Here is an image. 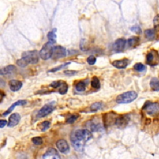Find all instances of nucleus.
Returning a JSON list of instances; mask_svg holds the SVG:
<instances>
[{
  "mask_svg": "<svg viewBox=\"0 0 159 159\" xmlns=\"http://www.w3.org/2000/svg\"><path fill=\"white\" fill-rule=\"evenodd\" d=\"M137 93L134 91H127L117 96L116 101L118 104L130 103L137 98Z\"/></svg>",
  "mask_w": 159,
  "mask_h": 159,
  "instance_id": "1",
  "label": "nucleus"
},
{
  "mask_svg": "<svg viewBox=\"0 0 159 159\" xmlns=\"http://www.w3.org/2000/svg\"><path fill=\"white\" fill-rule=\"evenodd\" d=\"M22 59L29 64H35L39 61V54L37 50L26 51L22 54Z\"/></svg>",
  "mask_w": 159,
  "mask_h": 159,
  "instance_id": "2",
  "label": "nucleus"
},
{
  "mask_svg": "<svg viewBox=\"0 0 159 159\" xmlns=\"http://www.w3.org/2000/svg\"><path fill=\"white\" fill-rule=\"evenodd\" d=\"M53 47L54 46L52 43L50 42L45 43L39 52L40 57L44 60H47L50 59L52 57Z\"/></svg>",
  "mask_w": 159,
  "mask_h": 159,
  "instance_id": "3",
  "label": "nucleus"
},
{
  "mask_svg": "<svg viewBox=\"0 0 159 159\" xmlns=\"http://www.w3.org/2000/svg\"><path fill=\"white\" fill-rule=\"evenodd\" d=\"M146 64L155 66L159 64V53L155 49H152L146 55Z\"/></svg>",
  "mask_w": 159,
  "mask_h": 159,
  "instance_id": "4",
  "label": "nucleus"
},
{
  "mask_svg": "<svg viewBox=\"0 0 159 159\" xmlns=\"http://www.w3.org/2000/svg\"><path fill=\"white\" fill-rule=\"evenodd\" d=\"M74 136L78 141L86 142L90 141L93 136L91 132L88 129H78L75 132Z\"/></svg>",
  "mask_w": 159,
  "mask_h": 159,
  "instance_id": "5",
  "label": "nucleus"
},
{
  "mask_svg": "<svg viewBox=\"0 0 159 159\" xmlns=\"http://www.w3.org/2000/svg\"><path fill=\"white\" fill-rule=\"evenodd\" d=\"M55 106L56 103L55 101L50 102L49 103L45 105L42 108L39 110L37 114V117H39V118H42V117H44L51 114L55 110Z\"/></svg>",
  "mask_w": 159,
  "mask_h": 159,
  "instance_id": "6",
  "label": "nucleus"
},
{
  "mask_svg": "<svg viewBox=\"0 0 159 159\" xmlns=\"http://www.w3.org/2000/svg\"><path fill=\"white\" fill-rule=\"evenodd\" d=\"M143 110H145L148 115L153 116L158 114H159V103H157V102L152 103V102L147 101L143 106Z\"/></svg>",
  "mask_w": 159,
  "mask_h": 159,
  "instance_id": "7",
  "label": "nucleus"
},
{
  "mask_svg": "<svg viewBox=\"0 0 159 159\" xmlns=\"http://www.w3.org/2000/svg\"><path fill=\"white\" fill-rule=\"evenodd\" d=\"M66 56V50L60 45L54 46L52 50V58L54 60H57L64 58Z\"/></svg>",
  "mask_w": 159,
  "mask_h": 159,
  "instance_id": "8",
  "label": "nucleus"
},
{
  "mask_svg": "<svg viewBox=\"0 0 159 159\" xmlns=\"http://www.w3.org/2000/svg\"><path fill=\"white\" fill-rule=\"evenodd\" d=\"M130 121V117L127 114H122L116 118L115 124L120 129L125 127Z\"/></svg>",
  "mask_w": 159,
  "mask_h": 159,
  "instance_id": "9",
  "label": "nucleus"
},
{
  "mask_svg": "<svg viewBox=\"0 0 159 159\" xmlns=\"http://www.w3.org/2000/svg\"><path fill=\"white\" fill-rule=\"evenodd\" d=\"M57 149L63 153H67L70 151V147L68 142L64 139H60L56 142Z\"/></svg>",
  "mask_w": 159,
  "mask_h": 159,
  "instance_id": "10",
  "label": "nucleus"
},
{
  "mask_svg": "<svg viewBox=\"0 0 159 159\" xmlns=\"http://www.w3.org/2000/svg\"><path fill=\"white\" fill-rule=\"evenodd\" d=\"M126 44V40L125 39H122V38L117 39L114 42L113 46H112L114 52L117 53L122 52L125 48Z\"/></svg>",
  "mask_w": 159,
  "mask_h": 159,
  "instance_id": "11",
  "label": "nucleus"
},
{
  "mask_svg": "<svg viewBox=\"0 0 159 159\" xmlns=\"http://www.w3.org/2000/svg\"><path fill=\"white\" fill-rule=\"evenodd\" d=\"M20 120V116L18 113H13L9 117V121L8 122V126L12 127L16 126L19 124Z\"/></svg>",
  "mask_w": 159,
  "mask_h": 159,
  "instance_id": "12",
  "label": "nucleus"
},
{
  "mask_svg": "<svg viewBox=\"0 0 159 159\" xmlns=\"http://www.w3.org/2000/svg\"><path fill=\"white\" fill-rule=\"evenodd\" d=\"M129 60L127 59H124L119 60H114V61H112V65L117 69H123L127 67L128 64H129Z\"/></svg>",
  "mask_w": 159,
  "mask_h": 159,
  "instance_id": "13",
  "label": "nucleus"
},
{
  "mask_svg": "<svg viewBox=\"0 0 159 159\" xmlns=\"http://www.w3.org/2000/svg\"><path fill=\"white\" fill-rule=\"evenodd\" d=\"M9 86L12 91H18L22 88L23 83L19 80H12L9 82Z\"/></svg>",
  "mask_w": 159,
  "mask_h": 159,
  "instance_id": "14",
  "label": "nucleus"
},
{
  "mask_svg": "<svg viewBox=\"0 0 159 159\" xmlns=\"http://www.w3.org/2000/svg\"><path fill=\"white\" fill-rule=\"evenodd\" d=\"M26 103H27V101L25 100H19V101H18L16 102H14V103L9 107V108L8 109V110H6V111L4 112L3 116H7L9 113H11V112L14 110V109L16 106L25 105H26Z\"/></svg>",
  "mask_w": 159,
  "mask_h": 159,
  "instance_id": "15",
  "label": "nucleus"
},
{
  "mask_svg": "<svg viewBox=\"0 0 159 159\" xmlns=\"http://www.w3.org/2000/svg\"><path fill=\"white\" fill-rule=\"evenodd\" d=\"M16 70V66L13 65H10L2 69H0V75H9L14 73Z\"/></svg>",
  "mask_w": 159,
  "mask_h": 159,
  "instance_id": "16",
  "label": "nucleus"
},
{
  "mask_svg": "<svg viewBox=\"0 0 159 159\" xmlns=\"http://www.w3.org/2000/svg\"><path fill=\"white\" fill-rule=\"evenodd\" d=\"M71 143H73V147L75 148L76 151H82L83 149V144L81 141H78L77 139H76L73 136L71 139Z\"/></svg>",
  "mask_w": 159,
  "mask_h": 159,
  "instance_id": "17",
  "label": "nucleus"
},
{
  "mask_svg": "<svg viewBox=\"0 0 159 159\" xmlns=\"http://www.w3.org/2000/svg\"><path fill=\"white\" fill-rule=\"evenodd\" d=\"M49 157H59V153L57 151H56L54 148H49V149L45 153V154L43 156L44 158H47Z\"/></svg>",
  "mask_w": 159,
  "mask_h": 159,
  "instance_id": "18",
  "label": "nucleus"
},
{
  "mask_svg": "<svg viewBox=\"0 0 159 159\" xmlns=\"http://www.w3.org/2000/svg\"><path fill=\"white\" fill-rule=\"evenodd\" d=\"M146 37L148 40H153L155 38L156 33L154 29H147L144 32Z\"/></svg>",
  "mask_w": 159,
  "mask_h": 159,
  "instance_id": "19",
  "label": "nucleus"
},
{
  "mask_svg": "<svg viewBox=\"0 0 159 159\" xmlns=\"http://www.w3.org/2000/svg\"><path fill=\"white\" fill-rule=\"evenodd\" d=\"M150 86L152 90L159 91V80L157 78H152L150 82Z\"/></svg>",
  "mask_w": 159,
  "mask_h": 159,
  "instance_id": "20",
  "label": "nucleus"
},
{
  "mask_svg": "<svg viewBox=\"0 0 159 159\" xmlns=\"http://www.w3.org/2000/svg\"><path fill=\"white\" fill-rule=\"evenodd\" d=\"M47 38L50 42L52 44L56 42V38H57V35H56V29H54L51 30V31L49 32L47 34Z\"/></svg>",
  "mask_w": 159,
  "mask_h": 159,
  "instance_id": "21",
  "label": "nucleus"
},
{
  "mask_svg": "<svg viewBox=\"0 0 159 159\" xmlns=\"http://www.w3.org/2000/svg\"><path fill=\"white\" fill-rule=\"evenodd\" d=\"M140 39L139 37L134 36L129 38L127 40V44L129 45V47H134V46L137 45L139 42Z\"/></svg>",
  "mask_w": 159,
  "mask_h": 159,
  "instance_id": "22",
  "label": "nucleus"
},
{
  "mask_svg": "<svg viewBox=\"0 0 159 159\" xmlns=\"http://www.w3.org/2000/svg\"><path fill=\"white\" fill-rule=\"evenodd\" d=\"M91 85L93 88L95 89H99L100 88V81L97 76H93V78H92Z\"/></svg>",
  "mask_w": 159,
  "mask_h": 159,
  "instance_id": "23",
  "label": "nucleus"
},
{
  "mask_svg": "<svg viewBox=\"0 0 159 159\" xmlns=\"http://www.w3.org/2000/svg\"><path fill=\"white\" fill-rule=\"evenodd\" d=\"M50 123L49 121H44L42 122H41L40 124H39V129H40L41 131L42 132H45L47 131L49 128L50 127Z\"/></svg>",
  "mask_w": 159,
  "mask_h": 159,
  "instance_id": "24",
  "label": "nucleus"
},
{
  "mask_svg": "<svg viewBox=\"0 0 159 159\" xmlns=\"http://www.w3.org/2000/svg\"><path fill=\"white\" fill-rule=\"evenodd\" d=\"M76 90L79 92L84 91L86 90V84L83 81H79L75 86Z\"/></svg>",
  "mask_w": 159,
  "mask_h": 159,
  "instance_id": "25",
  "label": "nucleus"
},
{
  "mask_svg": "<svg viewBox=\"0 0 159 159\" xmlns=\"http://www.w3.org/2000/svg\"><path fill=\"white\" fill-rule=\"evenodd\" d=\"M68 85L66 84L65 82L63 81L62 82V84H61V85L60 86V88L59 89V93L60 95H65L66 94V93H67L68 91Z\"/></svg>",
  "mask_w": 159,
  "mask_h": 159,
  "instance_id": "26",
  "label": "nucleus"
},
{
  "mask_svg": "<svg viewBox=\"0 0 159 159\" xmlns=\"http://www.w3.org/2000/svg\"><path fill=\"white\" fill-rule=\"evenodd\" d=\"M102 107V103L99 102H95V103L92 104L90 106V110L92 112H96L101 109Z\"/></svg>",
  "mask_w": 159,
  "mask_h": 159,
  "instance_id": "27",
  "label": "nucleus"
},
{
  "mask_svg": "<svg viewBox=\"0 0 159 159\" xmlns=\"http://www.w3.org/2000/svg\"><path fill=\"white\" fill-rule=\"evenodd\" d=\"M134 69L137 71H139V72H142L146 69V67L142 63H137L134 66Z\"/></svg>",
  "mask_w": 159,
  "mask_h": 159,
  "instance_id": "28",
  "label": "nucleus"
},
{
  "mask_svg": "<svg viewBox=\"0 0 159 159\" xmlns=\"http://www.w3.org/2000/svg\"><path fill=\"white\" fill-rule=\"evenodd\" d=\"M70 64V62H68V63H65V64H63V65H60L57 66V67H55V68H54V69H52L50 70L49 71V72H56V71H59L60 70H61V69L64 68L65 66H66V65H69Z\"/></svg>",
  "mask_w": 159,
  "mask_h": 159,
  "instance_id": "29",
  "label": "nucleus"
},
{
  "mask_svg": "<svg viewBox=\"0 0 159 159\" xmlns=\"http://www.w3.org/2000/svg\"><path fill=\"white\" fill-rule=\"evenodd\" d=\"M32 141L35 145H38V146L42 144V143H43V140L40 137H33L32 139Z\"/></svg>",
  "mask_w": 159,
  "mask_h": 159,
  "instance_id": "30",
  "label": "nucleus"
},
{
  "mask_svg": "<svg viewBox=\"0 0 159 159\" xmlns=\"http://www.w3.org/2000/svg\"><path fill=\"white\" fill-rule=\"evenodd\" d=\"M78 117H79L78 114H73L72 116H71L69 119H67L66 122L69 123V124H72V123H73L75 121H76V119H78Z\"/></svg>",
  "mask_w": 159,
  "mask_h": 159,
  "instance_id": "31",
  "label": "nucleus"
},
{
  "mask_svg": "<svg viewBox=\"0 0 159 159\" xmlns=\"http://www.w3.org/2000/svg\"><path fill=\"white\" fill-rule=\"evenodd\" d=\"M62 82L61 81H53L52 83H51L50 84V86L52 87L53 88H59V87H60V86L61 85V84H62Z\"/></svg>",
  "mask_w": 159,
  "mask_h": 159,
  "instance_id": "32",
  "label": "nucleus"
},
{
  "mask_svg": "<svg viewBox=\"0 0 159 159\" xmlns=\"http://www.w3.org/2000/svg\"><path fill=\"white\" fill-rule=\"evenodd\" d=\"M86 61L87 62H88V64L90 65H93L96 61V57H95L93 55H91L89 57L87 58L86 59Z\"/></svg>",
  "mask_w": 159,
  "mask_h": 159,
  "instance_id": "33",
  "label": "nucleus"
},
{
  "mask_svg": "<svg viewBox=\"0 0 159 159\" xmlns=\"http://www.w3.org/2000/svg\"><path fill=\"white\" fill-rule=\"evenodd\" d=\"M16 64L18 66H20V67H25V66H26L28 65V64L25 62V61L21 58L20 59H19L16 61Z\"/></svg>",
  "mask_w": 159,
  "mask_h": 159,
  "instance_id": "34",
  "label": "nucleus"
},
{
  "mask_svg": "<svg viewBox=\"0 0 159 159\" xmlns=\"http://www.w3.org/2000/svg\"><path fill=\"white\" fill-rule=\"evenodd\" d=\"M131 30H132V32H134V33H137V34H141V32H142L141 29L139 26V25H134V26H133V27L131 28Z\"/></svg>",
  "mask_w": 159,
  "mask_h": 159,
  "instance_id": "35",
  "label": "nucleus"
},
{
  "mask_svg": "<svg viewBox=\"0 0 159 159\" xmlns=\"http://www.w3.org/2000/svg\"><path fill=\"white\" fill-rule=\"evenodd\" d=\"M77 73H78V71H75V70H67L64 71V73L66 75H68V76H73V75H76Z\"/></svg>",
  "mask_w": 159,
  "mask_h": 159,
  "instance_id": "36",
  "label": "nucleus"
},
{
  "mask_svg": "<svg viewBox=\"0 0 159 159\" xmlns=\"http://www.w3.org/2000/svg\"><path fill=\"white\" fill-rule=\"evenodd\" d=\"M8 124V122L5 120H0V128H3Z\"/></svg>",
  "mask_w": 159,
  "mask_h": 159,
  "instance_id": "37",
  "label": "nucleus"
},
{
  "mask_svg": "<svg viewBox=\"0 0 159 159\" xmlns=\"http://www.w3.org/2000/svg\"><path fill=\"white\" fill-rule=\"evenodd\" d=\"M5 86H6V82L3 79L0 78V88H3Z\"/></svg>",
  "mask_w": 159,
  "mask_h": 159,
  "instance_id": "38",
  "label": "nucleus"
},
{
  "mask_svg": "<svg viewBox=\"0 0 159 159\" xmlns=\"http://www.w3.org/2000/svg\"><path fill=\"white\" fill-rule=\"evenodd\" d=\"M4 96V93H3V91H0V102H1L3 101Z\"/></svg>",
  "mask_w": 159,
  "mask_h": 159,
  "instance_id": "39",
  "label": "nucleus"
}]
</instances>
